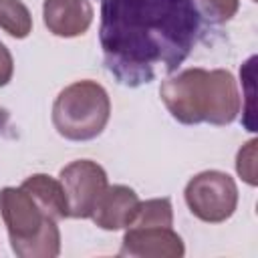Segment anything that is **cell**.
<instances>
[{
	"mask_svg": "<svg viewBox=\"0 0 258 258\" xmlns=\"http://www.w3.org/2000/svg\"><path fill=\"white\" fill-rule=\"evenodd\" d=\"M198 34L200 12L191 0H101L103 62L125 87L177 71Z\"/></svg>",
	"mask_w": 258,
	"mask_h": 258,
	"instance_id": "6da1fadb",
	"label": "cell"
},
{
	"mask_svg": "<svg viewBox=\"0 0 258 258\" xmlns=\"http://www.w3.org/2000/svg\"><path fill=\"white\" fill-rule=\"evenodd\" d=\"M171 117L183 125H230L240 113V93L230 71L185 69L159 87Z\"/></svg>",
	"mask_w": 258,
	"mask_h": 258,
	"instance_id": "7a4b0ae2",
	"label": "cell"
},
{
	"mask_svg": "<svg viewBox=\"0 0 258 258\" xmlns=\"http://www.w3.org/2000/svg\"><path fill=\"white\" fill-rule=\"evenodd\" d=\"M0 216L8 230L10 246L20 258H54L60 252V232L36 200L20 187L0 189Z\"/></svg>",
	"mask_w": 258,
	"mask_h": 258,
	"instance_id": "3957f363",
	"label": "cell"
},
{
	"mask_svg": "<svg viewBox=\"0 0 258 258\" xmlns=\"http://www.w3.org/2000/svg\"><path fill=\"white\" fill-rule=\"evenodd\" d=\"M111 117L107 91L95 81H77L64 87L52 105L56 133L71 141H91L103 133Z\"/></svg>",
	"mask_w": 258,
	"mask_h": 258,
	"instance_id": "277c9868",
	"label": "cell"
},
{
	"mask_svg": "<svg viewBox=\"0 0 258 258\" xmlns=\"http://www.w3.org/2000/svg\"><path fill=\"white\" fill-rule=\"evenodd\" d=\"M189 212L208 224H220L232 218L238 206L236 181L218 169L194 175L183 191Z\"/></svg>",
	"mask_w": 258,
	"mask_h": 258,
	"instance_id": "5b68a950",
	"label": "cell"
},
{
	"mask_svg": "<svg viewBox=\"0 0 258 258\" xmlns=\"http://www.w3.org/2000/svg\"><path fill=\"white\" fill-rule=\"evenodd\" d=\"M58 181L62 183L69 218L87 220L93 216L97 202L107 189V173L105 169L91 159H77L60 169Z\"/></svg>",
	"mask_w": 258,
	"mask_h": 258,
	"instance_id": "8992f818",
	"label": "cell"
},
{
	"mask_svg": "<svg viewBox=\"0 0 258 258\" xmlns=\"http://www.w3.org/2000/svg\"><path fill=\"white\" fill-rule=\"evenodd\" d=\"M119 254L131 258H181L185 246L171 226L131 224L125 228Z\"/></svg>",
	"mask_w": 258,
	"mask_h": 258,
	"instance_id": "52a82bcc",
	"label": "cell"
},
{
	"mask_svg": "<svg viewBox=\"0 0 258 258\" xmlns=\"http://www.w3.org/2000/svg\"><path fill=\"white\" fill-rule=\"evenodd\" d=\"M42 18L48 32L73 38L89 30L93 22V6L89 0H44Z\"/></svg>",
	"mask_w": 258,
	"mask_h": 258,
	"instance_id": "ba28073f",
	"label": "cell"
},
{
	"mask_svg": "<svg viewBox=\"0 0 258 258\" xmlns=\"http://www.w3.org/2000/svg\"><path fill=\"white\" fill-rule=\"evenodd\" d=\"M139 204H141V200L131 187L107 185V189L103 191L101 200L95 206L91 220L101 230H109V232L123 230L135 220Z\"/></svg>",
	"mask_w": 258,
	"mask_h": 258,
	"instance_id": "9c48e42d",
	"label": "cell"
},
{
	"mask_svg": "<svg viewBox=\"0 0 258 258\" xmlns=\"http://www.w3.org/2000/svg\"><path fill=\"white\" fill-rule=\"evenodd\" d=\"M22 187L36 200V204L56 222L69 218V204L62 183L46 173H34L22 181Z\"/></svg>",
	"mask_w": 258,
	"mask_h": 258,
	"instance_id": "30bf717a",
	"label": "cell"
},
{
	"mask_svg": "<svg viewBox=\"0 0 258 258\" xmlns=\"http://www.w3.org/2000/svg\"><path fill=\"white\" fill-rule=\"evenodd\" d=\"M0 28L14 38H26L32 32V16L20 0H0Z\"/></svg>",
	"mask_w": 258,
	"mask_h": 258,
	"instance_id": "8fae6325",
	"label": "cell"
},
{
	"mask_svg": "<svg viewBox=\"0 0 258 258\" xmlns=\"http://www.w3.org/2000/svg\"><path fill=\"white\" fill-rule=\"evenodd\" d=\"M198 12H204L212 22H228L238 12V0H191Z\"/></svg>",
	"mask_w": 258,
	"mask_h": 258,
	"instance_id": "7c38bea8",
	"label": "cell"
},
{
	"mask_svg": "<svg viewBox=\"0 0 258 258\" xmlns=\"http://www.w3.org/2000/svg\"><path fill=\"white\" fill-rule=\"evenodd\" d=\"M236 171L246 183L256 185V139H250L238 151V155H236Z\"/></svg>",
	"mask_w": 258,
	"mask_h": 258,
	"instance_id": "4fadbf2b",
	"label": "cell"
},
{
	"mask_svg": "<svg viewBox=\"0 0 258 258\" xmlns=\"http://www.w3.org/2000/svg\"><path fill=\"white\" fill-rule=\"evenodd\" d=\"M14 73V60L10 50L4 46V42H0V87L8 85Z\"/></svg>",
	"mask_w": 258,
	"mask_h": 258,
	"instance_id": "5bb4252c",
	"label": "cell"
},
{
	"mask_svg": "<svg viewBox=\"0 0 258 258\" xmlns=\"http://www.w3.org/2000/svg\"><path fill=\"white\" fill-rule=\"evenodd\" d=\"M6 121H8V113L4 109H0V129L6 125Z\"/></svg>",
	"mask_w": 258,
	"mask_h": 258,
	"instance_id": "9a60e30c",
	"label": "cell"
}]
</instances>
